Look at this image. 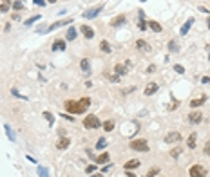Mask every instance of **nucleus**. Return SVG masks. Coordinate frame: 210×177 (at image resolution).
Wrapping results in <instances>:
<instances>
[{
    "label": "nucleus",
    "mask_w": 210,
    "mask_h": 177,
    "mask_svg": "<svg viewBox=\"0 0 210 177\" xmlns=\"http://www.w3.org/2000/svg\"><path fill=\"white\" fill-rule=\"evenodd\" d=\"M89 105H91V100L89 98H82V100H67L63 107H65V110H67V114H84L85 110L89 108Z\"/></svg>",
    "instance_id": "f257e3e1"
},
{
    "label": "nucleus",
    "mask_w": 210,
    "mask_h": 177,
    "mask_svg": "<svg viewBox=\"0 0 210 177\" xmlns=\"http://www.w3.org/2000/svg\"><path fill=\"white\" fill-rule=\"evenodd\" d=\"M129 146H130L132 150H136V152H148V148H150L145 139H132Z\"/></svg>",
    "instance_id": "f03ea898"
},
{
    "label": "nucleus",
    "mask_w": 210,
    "mask_h": 177,
    "mask_svg": "<svg viewBox=\"0 0 210 177\" xmlns=\"http://www.w3.org/2000/svg\"><path fill=\"white\" fill-rule=\"evenodd\" d=\"M84 126L85 128H100L102 126V121L98 119V116L89 114L87 117H84Z\"/></svg>",
    "instance_id": "7ed1b4c3"
},
{
    "label": "nucleus",
    "mask_w": 210,
    "mask_h": 177,
    "mask_svg": "<svg viewBox=\"0 0 210 177\" xmlns=\"http://www.w3.org/2000/svg\"><path fill=\"white\" fill-rule=\"evenodd\" d=\"M189 175L190 177H207V168L203 165H192L189 168Z\"/></svg>",
    "instance_id": "20e7f679"
},
{
    "label": "nucleus",
    "mask_w": 210,
    "mask_h": 177,
    "mask_svg": "<svg viewBox=\"0 0 210 177\" xmlns=\"http://www.w3.org/2000/svg\"><path fill=\"white\" fill-rule=\"evenodd\" d=\"M102 11H103V4H100V6H93V7H89V9L85 11L82 16H84V18H87V20H91V18H96Z\"/></svg>",
    "instance_id": "39448f33"
},
{
    "label": "nucleus",
    "mask_w": 210,
    "mask_h": 177,
    "mask_svg": "<svg viewBox=\"0 0 210 177\" xmlns=\"http://www.w3.org/2000/svg\"><path fill=\"white\" fill-rule=\"evenodd\" d=\"M183 137H181V134L179 132H176V130H172V132H168L165 137H163V141H165V145H174V143H179Z\"/></svg>",
    "instance_id": "423d86ee"
},
{
    "label": "nucleus",
    "mask_w": 210,
    "mask_h": 177,
    "mask_svg": "<svg viewBox=\"0 0 210 177\" xmlns=\"http://www.w3.org/2000/svg\"><path fill=\"white\" fill-rule=\"evenodd\" d=\"M194 22H196V18H194V16H190L189 20H187L185 24H183V25H181V29H179V34H181V36H187V34H189V31H190V27L194 25Z\"/></svg>",
    "instance_id": "0eeeda50"
},
{
    "label": "nucleus",
    "mask_w": 210,
    "mask_h": 177,
    "mask_svg": "<svg viewBox=\"0 0 210 177\" xmlns=\"http://www.w3.org/2000/svg\"><path fill=\"white\" fill-rule=\"evenodd\" d=\"M80 31H82V34H84L85 38H87V40H93V38H94V29H93V27H89V25H80Z\"/></svg>",
    "instance_id": "6e6552de"
},
{
    "label": "nucleus",
    "mask_w": 210,
    "mask_h": 177,
    "mask_svg": "<svg viewBox=\"0 0 210 177\" xmlns=\"http://www.w3.org/2000/svg\"><path fill=\"white\" fill-rule=\"evenodd\" d=\"M65 49H67V45H65V40H60V38H58V40H54V42H52V47H51V51H52V52L65 51Z\"/></svg>",
    "instance_id": "1a4fd4ad"
},
{
    "label": "nucleus",
    "mask_w": 210,
    "mask_h": 177,
    "mask_svg": "<svg viewBox=\"0 0 210 177\" xmlns=\"http://www.w3.org/2000/svg\"><path fill=\"white\" fill-rule=\"evenodd\" d=\"M80 69H82V73H84L85 76L91 74V62H89V58H82V60H80Z\"/></svg>",
    "instance_id": "9d476101"
},
{
    "label": "nucleus",
    "mask_w": 210,
    "mask_h": 177,
    "mask_svg": "<svg viewBox=\"0 0 210 177\" xmlns=\"http://www.w3.org/2000/svg\"><path fill=\"white\" fill-rule=\"evenodd\" d=\"M158 91H159V85H158L156 82H150V83H147V87H145V96H152V94H156Z\"/></svg>",
    "instance_id": "9b49d317"
},
{
    "label": "nucleus",
    "mask_w": 210,
    "mask_h": 177,
    "mask_svg": "<svg viewBox=\"0 0 210 177\" xmlns=\"http://www.w3.org/2000/svg\"><path fill=\"white\" fill-rule=\"evenodd\" d=\"M134 45H136L138 51H141V52H150V45H148L145 40H141V38H139V40H136V43H134Z\"/></svg>",
    "instance_id": "f8f14e48"
},
{
    "label": "nucleus",
    "mask_w": 210,
    "mask_h": 177,
    "mask_svg": "<svg viewBox=\"0 0 210 177\" xmlns=\"http://www.w3.org/2000/svg\"><path fill=\"white\" fill-rule=\"evenodd\" d=\"M203 103H207V94H203L201 98H198V100H190V108H198V107H201Z\"/></svg>",
    "instance_id": "ddd939ff"
},
{
    "label": "nucleus",
    "mask_w": 210,
    "mask_h": 177,
    "mask_svg": "<svg viewBox=\"0 0 210 177\" xmlns=\"http://www.w3.org/2000/svg\"><path fill=\"white\" fill-rule=\"evenodd\" d=\"M125 22H127V16L125 15H120V16H116V18L111 20V27H120V25H123Z\"/></svg>",
    "instance_id": "4468645a"
},
{
    "label": "nucleus",
    "mask_w": 210,
    "mask_h": 177,
    "mask_svg": "<svg viewBox=\"0 0 210 177\" xmlns=\"http://www.w3.org/2000/svg\"><path fill=\"white\" fill-rule=\"evenodd\" d=\"M67 24H71V18H67V20H58V22H54V24H51V25H49L47 33L54 31V29H58V27H63V25H67Z\"/></svg>",
    "instance_id": "2eb2a0df"
},
{
    "label": "nucleus",
    "mask_w": 210,
    "mask_h": 177,
    "mask_svg": "<svg viewBox=\"0 0 210 177\" xmlns=\"http://www.w3.org/2000/svg\"><path fill=\"white\" fill-rule=\"evenodd\" d=\"M189 121H190V123H194V125H198V123L203 121V114H201V112H190V114H189Z\"/></svg>",
    "instance_id": "dca6fc26"
},
{
    "label": "nucleus",
    "mask_w": 210,
    "mask_h": 177,
    "mask_svg": "<svg viewBox=\"0 0 210 177\" xmlns=\"http://www.w3.org/2000/svg\"><path fill=\"white\" fill-rule=\"evenodd\" d=\"M76 36H78L76 27H69V29L65 31V40H67V42H73V40H76Z\"/></svg>",
    "instance_id": "f3484780"
},
{
    "label": "nucleus",
    "mask_w": 210,
    "mask_h": 177,
    "mask_svg": "<svg viewBox=\"0 0 210 177\" xmlns=\"http://www.w3.org/2000/svg\"><path fill=\"white\" fill-rule=\"evenodd\" d=\"M69 145H71V139L63 135V137H60V139H58V143H56V148H58V150H65V148H67Z\"/></svg>",
    "instance_id": "a211bd4d"
},
{
    "label": "nucleus",
    "mask_w": 210,
    "mask_h": 177,
    "mask_svg": "<svg viewBox=\"0 0 210 177\" xmlns=\"http://www.w3.org/2000/svg\"><path fill=\"white\" fill-rule=\"evenodd\" d=\"M196 141H198V132H192V134L187 137V146H189L190 150L196 148Z\"/></svg>",
    "instance_id": "6ab92c4d"
},
{
    "label": "nucleus",
    "mask_w": 210,
    "mask_h": 177,
    "mask_svg": "<svg viewBox=\"0 0 210 177\" xmlns=\"http://www.w3.org/2000/svg\"><path fill=\"white\" fill-rule=\"evenodd\" d=\"M129 69H130V67H127V65L116 63V65H114V74H120V76H123V74H129Z\"/></svg>",
    "instance_id": "aec40b11"
},
{
    "label": "nucleus",
    "mask_w": 210,
    "mask_h": 177,
    "mask_svg": "<svg viewBox=\"0 0 210 177\" xmlns=\"http://www.w3.org/2000/svg\"><path fill=\"white\" fill-rule=\"evenodd\" d=\"M147 27L150 29V31H154V33H161V31H163V27H161L159 22H156V20H148Z\"/></svg>",
    "instance_id": "412c9836"
},
{
    "label": "nucleus",
    "mask_w": 210,
    "mask_h": 177,
    "mask_svg": "<svg viewBox=\"0 0 210 177\" xmlns=\"http://www.w3.org/2000/svg\"><path fill=\"white\" fill-rule=\"evenodd\" d=\"M139 165H141V161H138V159H130V161H127V163H125V170H136Z\"/></svg>",
    "instance_id": "4be33fe9"
},
{
    "label": "nucleus",
    "mask_w": 210,
    "mask_h": 177,
    "mask_svg": "<svg viewBox=\"0 0 210 177\" xmlns=\"http://www.w3.org/2000/svg\"><path fill=\"white\" fill-rule=\"evenodd\" d=\"M4 130H6V135H7V139H9L11 143H15V141H16V135H15V132H13V128H11L9 125H4Z\"/></svg>",
    "instance_id": "5701e85b"
},
{
    "label": "nucleus",
    "mask_w": 210,
    "mask_h": 177,
    "mask_svg": "<svg viewBox=\"0 0 210 177\" xmlns=\"http://www.w3.org/2000/svg\"><path fill=\"white\" fill-rule=\"evenodd\" d=\"M105 78L111 82V83H120V80H121V76L120 74H103Z\"/></svg>",
    "instance_id": "b1692460"
},
{
    "label": "nucleus",
    "mask_w": 210,
    "mask_h": 177,
    "mask_svg": "<svg viewBox=\"0 0 210 177\" xmlns=\"http://www.w3.org/2000/svg\"><path fill=\"white\" fill-rule=\"evenodd\" d=\"M167 49H168V52H178L179 51L178 42H176V40H170V42H168V45H167Z\"/></svg>",
    "instance_id": "393cba45"
},
{
    "label": "nucleus",
    "mask_w": 210,
    "mask_h": 177,
    "mask_svg": "<svg viewBox=\"0 0 210 177\" xmlns=\"http://www.w3.org/2000/svg\"><path fill=\"white\" fill-rule=\"evenodd\" d=\"M100 49H102V52L109 54V52H111V43L107 42V40H102V42H100Z\"/></svg>",
    "instance_id": "a878e982"
},
{
    "label": "nucleus",
    "mask_w": 210,
    "mask_h": 177,
    "mask_svg": "<svg viewBox=\"0 0 210 177\" xmlns=\"http://www.w3.org/2000/svg\"><path fill=\"white\" fill-rule=\"evenodd\" d=\"M109 159H111V156H109V154L105 152V154H102V156L96 157V163H98V165H105V163H107Z\"/></svg>",
    "instance_id": "bb28decb"
},
{
    "label": "nucleus",
    "mask_w": 210,
    "mask_h": 177,
    "mask_svg": "<svg viewBox=\"0 0 210 177\" xmlns=\"http://www.w3.org/2000/svg\"><path fill=\"white\" fill-rule=\"evenodd\" d=\"M102 126H103L105 132H112V130H114V121H112V119H109V121H105Z\"/></svg>",
    "instance_id": "cd10ccee"
},
{
    "label": "nucleus",
    "mask_w": 210,
    "mask_h": 177,
    "mask_svg": "<svg viewBox=\"0 0 210 177\" xmlns=\"http://www.w3.org/2000/svg\"><path fill=\"white\" fill-rule=\"evenodd\" d=\"M36 174H38L40 177H49V170H47L45 166H38L36 168Z\"/></svg>",
    "instance_id": "c85d7f7f"
},
{
    "label": "nucleus",
    "mask_w": 210,
    "mask_h": 177,
    "mask_svg": "<svg viewBox=\"0 0 210 177\" xmlns=\"http://www.w3.org/2000/svg\"><path fill=\"white\" fill-rule=\"evenodd\" d=\"M40 18H42V15H34V16H33V18H27V20L24 22V24H25V25H27V27H29V25H33V24H34V22H38V20H40Z\"/></svg>",
    "instance_id": "c756f323"
},
{
    "label": "nucleus",
    "mask_w": 210,
    "mask_h": 177,
    "mask_svg": "<svg viewBox=\"0 0 210 177\" xmlns=\"http://www.w3.org/2000/svg\"><path fill=\"white\" fill-rule=\"evenodd\" d=\"M9 7H11V0H2V4H0V11L6 13Z\"/></svg>",
    "instance_id": "7c9ffc66"
},
{
    "label": "nucleus",
    "mask_w": 210,
    "mask_h": 177,
    "mask_svg": "<svg viewBox=\"0 0 210 177\" xmlns=\"http://www.w3.org/2000/svg\"><path fill=\"white\" fill-rule=\"evenodd\" d=\"M11 6H13V9L15 11H22L24 9V0H16V2H13Z\"/></svg>",
    "instance_id": "2f4dec72"
},
{
    "label": "nucleus",
    "mask_w": 210,
    "mask_h": 177,
    "mask_svg": "<svg viewBox=\"0 0 210 177\" xmlns=\"http://www.w3.org/2000/svg\"><path fill=\"white\" fill-rule=\"evenodd\" d=\"M105 146H107V139H105V137H100L98 143H96V148H98V150H103Z\"/></svg>",
    "instance_id": "473e14b6"
},
{
    "label": "nucleus",
    "mask_w": 210,
    "mask_h": 177,
    "mask_svg": "<svg viewBox=\"0 0 210 177\" xmlns=\"http://www.w3.org/2000/svg\"><path fill=\"white\" fill-rule=\"evenodd\" d=\"M158 174H159V168H150L143 177H154V175H158Z\"/></svg>",
    "instance_id": "72a5a7b5"
},
{
    "label": "nucleus",
    "mask_w": 210,
    "mask_h": 177,
    "mask_svg": "<svg viewBox=\"0 0 210 177\" xmlns=\"http://www.w3.org/2000/svg\"><path fill=\"white\" fill-rule=\"evenodd\" d=\"M43 117L47 119V123H49V125H52V123H54V117H52L51 112H47V110H45V112H43Z\"/></svg>",
    "instance_id": "f704fd0d"
},
{
    "label": "nucleus",
    "mask_w": 210,
    "mask_h": 177,
    "mask_svg": "<svg viewBox=\"0 0 210 177\" xmlns=\"http://www.w3.org/2000/svg\"><path fill=\"white\" fill-rule=\"evenodd\" d=\"M179 154H181V148H172V150H170V156L172 157H179Z\"/></svg>",
    "instance_id": "c9c22d12"
},
{
    "label": "nucleus",
    "mask_w": 210,
    "mask_h": 177,
    "mask_svg": "<svg viewBox=\"0 0 210 177\" xmlns=\"http://www.w3.org/2000/svg\"><path fill=\"white\" fill-rule=\"evenodd\" d=\"M203 154L210 157V141H207V143H205V148H203Z\"/></svg>",
    "instance_id": "e433bc0d"
},
{
    "label": "nucleus",
    "mask_w": 210,
    "mask_h": 177,
    "mask_svg": "<svg viewBox=\"0 0 210 177\" xmlns=\"http://www.w3.org/2000/svg\"><path fill=\"white\" fill-rule=\"evenodd\" d=\"M174 71H176L178 74H183V73H185V67H183V65H178V63H176V65H174Z\"/></svg>",
    "instance_id": "4c0bfd02"
},
{
    "label": "nucleus",
    "mask_w": 210,
    "mask_h": 177,
    "mask_svg": "<svg viewBox=\"0 0 210 177\" xmlns=\"http://www.w3.org/2000/svg\"><path fill=\"white\" fill-rule=\"evenodd\" d=\"M138 25H139V31H147V29H148L147 24H145V20H139V24H138Z\"/></svg>",
    "instance_id": "58836bf2"
},
{
    "label": "nucleus",
    "mask_w": 210,
    "mask_h": 177,
    "mask_svg": "<svg viewBox=\"0 0 210 177\" xmlns=\"http://www.w3.org/2000/svg\"><path fill=\"white\" fill-rule=\"evenodd\" d=\"M33 4H36L38 7H45V4H47V2H45V0H33Z\"/></svg>",
    "instance_id": "ea45409f"
},
{
    "label": "nucleus",
    "mask_w": 210,
    "mask_h": 177,
    "mask_svg": "<svg viewBox=\"0 0 210 177\" xmlns=\"http://www.w3.org/2000/svg\"><path fill=\"white\" fill-rule=\"evenodd\" d=\"M11 94H13V96H18V98H22V100H27L25 96H22V94H18V91H16V89H11Z\"/></svg>",
    "instance_id": "a19ab883"
},
{
    "label": "nucleus",
    "mask_w": 210,
    "mask_h": 177,
    "mask_svg": "<svg viewBox=\"0 0 210 177\" xmlns=\"http://www.w3.org/2000/svg\"><path fill=\"white\" fill-rule=\"evenodd\" d=\"M94 170H96V166H94V165H89V166L85 168V172H87V174H93Z\"/></svg>",
    "instance_id": "79ce46f5"
},
{
    "label": "nucleus",
    "mask_w": 210,
    "mask_h": 177,
    "mask_svg": "<svg viewBox=\"0 0 210 177\" xmlns=\"http://www.w3.org/2000/svg\"><path fill=\"white\" fill-rule=\"evenodd\" d=\"M201 83L210 85V76H203V78H201Z\"/></svg>",
    "instance_id": "37998d69"
},
{
    "label": "nucleus",
    "mask_w": 210,
    "mask_h": 177,
    "mask_svg": "<svg viewBox=\"0 0 210 177\" xmlns=\"http://www.w3.org/2000/svg\"><path fill=\"white\" fill-rule=\"evenodd\" d=\"M60 117H65V119H69V121H74L73 114H60Z\"/></svg>",
    "instance_id": "c03bdc74"
},
{
    "label": "nucleus",
    "mask_w": 210,
    "mask_h": 177,
    "mask_svg": "<svg viewBox=\"0 0 210 177\" xmlns=\"http://www.w3.org/2000/svg\"><path fill=\"white\" fill-rule=\"evenodd\" d=\"M138 18H139V20H145V13H143L141 9L138 11Z\"/></svg>",
    "instance_id": "a18cd8bd"
},
{
    "label": "nucleus",
    "mask_w": 210,
    "mask_h": 177,
    "mask_svg": "<svg viewBox=\"0 0 210 177\" xmlns=\"http://www.w3.org/2000/svg\"><path fill=\"white\" fill-rule=\"evenodd\" d=\"M125 175L127 177H136V174H134V172H130V170H125Z\"/></svg>",
    "instance_id": "49530a36"
},
{
    "label": "nucleus",
    "mask_w": 210,
    "mask_h": 177,
    "mask_svg": "<svg viewBox=\"0 0 210 177\" xmlns=\"http://www.w3.org/2000/svg\"><path fill=\"white\" fill-rule=\"evenodd\" d=\"M156 71V65H148V69H147V74L148 73H154Z\"/></svg>",
    "instance_id": "de8ad7c7"
},
{
    "label": "nucleus",
    "mask_w": 210,
    "mask_h": 177,
    "mask_svg": "<svg viewBox=\"0 0 210 177\" xmlns=\"http://www.w3.org/2000/svg\"><path fill=\"white\" fill-rule=\"evenodd\" d=\"M199 11H201V13H207V15H210V11L207 9V7H205V6H199Z\"/></svg>",
    "instance_id": "09e8293b"
},
{
    "label": "nucleus",
    "mask_w": 210,
    "mask_h": 177,
    "mask_svg": "<svg viewBox=\"0 0 210 177\" xmlns=\"http://www.w3.org/2000/svg\"><path fill=\"white\" fill-rule=\"evenodd\" d=\"M132 91H136V87H127V89L123 91V92H125V94H129V92H132Z\"/></svg>",
    "instance_id": "8fccbe9b"
},
{
    "label": "nucleus",
    "mask_w": 210,
    "mask_h": 177,
    "mask_svg": "<svg viewBox=\"0 0 210 177\" xmlns=\"http://www.w3.org/2000/svg\"><path fill=\"white\" fill-rule=\"evenodd\" d=\"M11 20H20V15H18V13H15V15L11 16Z\"/></svg>",
    "instance_id": "3c124183"
},
{
    "label": "nucleus",
    "mask_w": 210,
    "mask_h": 177,
    "mask_svg": "<svg viewBox=\"0 0 210 177\" xmlns=\"http://www.w3.org/2000/svg\"><path fill=\"white\" fill-rule=\"evenodd\" d=\"M111 166H112V165H107V166H103V174H105V172H109V170H111Z\"/></svg>",
    "instance_id": "603ef678"
},
{
    "label": "nucleus",
    "mask_w": 210,
    "mask_h": 177,
    "mask_svg": "<svg viewBox=\"0 0 210 177\" xmlns=\"http://www.w3.org/2000/svg\"><path fill=\"white\" fill-rule=\"evenodd\" d=\"M45 2H47V4H54V2H56V0H45Z\"/></svg>",
    "instance_id": "864d4df0"
},
{
    "label": "nucleus",
    "mask_w": 210,
    "mask_h": 177,
    "mask_svg": "<svg viewBox=\"0 0 210 177\" xmlns=\"http://www.w3.org/2000/svg\"><path fill=\"white\" fill-rule=\"evenodd\" d=\"M207 24H208V29H210V15H208V18H207Z\"/></svg>",
    "instance_id": "5fc2aeb1"
},
{
    "label": "nucleus",
    "mask_w": 210,
    "mask_h": 177,
    "mask_svg": "<svg viewBox=\"0 0 210 177\" xmlns=\"http://www.w3.org/2000/svg\"><path fill=\"white\" fill-rule=\"evenodd\" d=\"M91 177H102V174H94V175H91Z\"/></svg>",
    "instance_id": "6e6d98bb"
},
{
    "label": "nucleus",
    "mask_w": 210,
    "mask_h": 177,
    "mask_svg": "<svg viewBox=\"0 0 210 177\" xmlns=\"http://www.w3.org/2000/svg\"><path fill=\"white\" fill-rule=\"evenodd\" d=\"M208 60H210V52H208Z\"/></svg>",
    "instance_id": "4d7b16f0"
},
{
    "label": "nucleus",
    "mask_w": 210,
    "mask_h": 177,
    "mask_svg": "<svg viewBox=\"0 0 210 177\" xmlns=\"http://www.w3.org/2000/svg\"><path fill=\"white\" fill-rule=\"evenodd\" d=\"M141 2H147V0H141Z\"/></svg>",
    "instance_id": "13d9d810"
}]
</instances>
